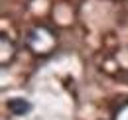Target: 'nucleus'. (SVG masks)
Masks as SVG:
<instances>
[{
    "label": "nucleus",
    "instance_id": "f03ea898",
    "mask_svg": "<svg viewBox=\"0 0 128 120\" xmlns=\"http://www.w3.org/2000/svg\"><path fill=\"white\" fill-rule=\"evenodd\" d=\"M16 57V45L12 40H8V36H2L0 38V65L6 67L10 65Z\"/></svg>",
    "mask_w": 128,
    "mask_h": 120
},
{
    "label": "nucleus",
    "instance_id": "f257e3e1",
    "mask_svg": "<svg viewBox=\"0 0 128 120\" xmlns=\"http://www.w3.org/2000/svg\"><path fill=\"white\" fill-rule=\"evenodd\" d=\"M26 45L30 47V51H32L34 55H42V57H44V55H49V53L55 49L57 36L49 30V28H46V26H36L34 30L28 32Z\"/></svg>",
    "mask_w": 128,
    "mask_h": 120
},
{
    "label": "nucleus",
    "instance_id": "7ed1b4c3",
    "mask_svg": "<svg viewBox=\"0 0 128 120\" xmlns=\"http://www.w3.org/2000/svg\"><path fill=\"white\" fill-rule=\"evenodd\" d=\"M8 110L12 112V114H16V116H26L30 110H32V104L26 100V98H10L8 100Z\"/></svg>",
    "mask_w": 128,
    "mask_h": 120
}]
</instances>
